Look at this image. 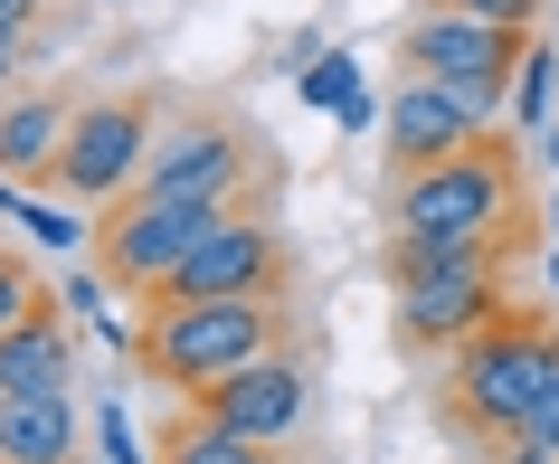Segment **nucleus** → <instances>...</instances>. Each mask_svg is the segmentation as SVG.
<instances>
[{"mask_svg":"<svg viewBox=\"0 0 559 464\" xmlns=\"http://www.w3.org/2000/svg\"><path fill=\"white\" fill-rule=\"evenodd\" d=\"M550 360H559V313H540V304H502L474 342H455V370H445V427L465 436V445H502V436L531 417Z\"/></svg>","mask_w":559,"mask_h":464,"instance_id":"1","label":"nucleus"},{"mask_svg":"<svg viewBox=\"0 0 559 464\" xmlns=\"http://www.w3.org/2000/svg\"><path fill=\"white\" fill-rule=\"evenodd\" d=\"M265 350H285V294H209V304H152L133 322V370L162 389H209L247 370Z\"/></svg>","mask_w":559,"mask_h":464,"instance_id":"2","label":"nucleus"},{"mask_svg":"<svg viewBox=\"0 0 559 464\" xmlns=\"http://www.w3.org/2000/svg\"><path fill=\"white\" fill-rule=\"evenodd\" d=\"M389 228L399 237H445V247H484V237L531 228L522 218V143L502 123L493 143L427 162V171H389Z\"/></svg>","mask_w":559,"mask_h":464,"instance_id":"3","label":"nucleus"},{"mask_svg":"<svg viewBox=\"0 0 559 464\" xmlns=\"http://www.w3.org/2000/svg\"><path fill=\"white\" fill-rule=\"evenodd\" d=\"M522 58H531V29L465 20V10H437V0H427L408 29H399V67H408V76H427V86H445L455 105H474L484 123H502Z\"/></svg>","mask_w":559,"mask_h":464,"instance_id":"4","label":"nucleus"},{"mask_svg":"<svg viewBox=\"0 0 559 464\" xmlns=\"http://www.w3.org/2000/svg\"><path fill=\"white\" fill-rule=\"evenodd\" d=\"M152 143H162V105L143 86L133 95H86L76 123H67V143H58V162H48V190L67 209H115V200L143 190Z\"/></svg>","mask_w":559,"mask_h":464,"instance_id":"5","label":"nucleus"},{"mask_svg":"<svg viewBox=\"0 0 559 464\" xmlns=\"http://www.w3.org/2000/svg\"><path fill=\"white\" fill-rule=\"evenodd\" d=\"M522 257H531V228H512V237H484V247H455L437 275L399 285V342H408V350L474 342V332L512 304V265H522Z\"/></svg>","mask_w":559,"mask_h":464,"instance_id":"6","label":"nucleus"},{"mask_svg":"<svg viewBox=\"0 0 559 464\" xmlns=\"http://www.w3.org/2000/svg\"><path fill=\"white\" fill-rule=\"evenodd\" d=\"M143 190H152V200H200V209H247V200H265L257 133H247L237 115H190L180 133L152 143Z\"/></svg>","mask_w":559,"mask_h":464,"instance_id":"7","label":"nucleus"},{"mask_svg":"<svg viewBox=\"0 0 559 464\" xmlns=\"http://www.w3.org/2000/svg\"><path fill=\"white\" fill-rule=\"evenodd\" d=\"M209 218H218V209H200V200H152V190H133V200H115L105 218H95V237H86V247H95V275L152 304L162 275L209 237Z\"/></svg>","mask_w":559,"mask_h":464,"instance_id":"8","label":"nucleus"},{"mask_svg":"<svg viewBox=\"0 0 559 464\" xmlns=\"http://www.w3.org/2000/svg\"><path fill=\"white\" fill-rule=\"evenodd\" d=\"M190 417H209V427L247 436V445H295L304 417H313V360L304 350H265V360H247V370L209 379V389H190Z\"/></svg>","mask_w":559,"mask_h":464,"instance_id":"9","label":"nucleus"},{"mask_svg":"<svg viewBox=\"0 0 559 464\" xmlns=\"http://www.w3.org/2000/svg\"><path fill=\"white\" fill-rule=\"evenodd\" d=\"M209 294H285V237L265 228L257 200H247V209H218L209 237L162 275L152 304H209Z\"/></svg>","mask_w":559,"mask_h":464,"instance_id":"10","label":"nucleus"},{"mask_svg":"<svg viewBox=\"0 0 559 464\" xmlns=\"http://www.w3.org/2000/svg\"><path fill=\"white\" fill-rule=\"evenodd\" d=\"M502 123H484L474 105H455L445 86H427V76H399V95L380 105V152L389 171H427V162H455V152L493 143Z\"/></svg>","mask_w":559,"mask_h":464,"instance_id":"11","label":"nucleus"},{"mask_svg":"<svg viewBox=\"0 0 559 464\" xmlns=\"http://www.w3.org/2000/svg\"><path fill=\"white\" fill-rule=\"evenodd\" d=\"M67 370H76V313L67 304H38L0 332V398H48V389H67Z\"/></svg>","mask_w":559,"mask_h":464,"instance_id":"12","label":"nucleus"},{"mask_svg":"<svg viewBox=\"0 0 559 464\" xmlns=\"http://www.w3.org/2000/svg\"><path fill=\"white\" fill-rule=\"evenodd\" d=\"M67 123H76V95H58V86H10V95H0V171H10V180H48Z\"/></svg>","mask_w":559,"mask_h":464,"instance_id":"13","label":"nucleus"},{"mask_svg":"<svg viewBox=\"0 0 559 464\" xmlns=\"http://www.w3.org/2000/svg\"><path fill=\"white\" fill-rule=\"evenodd\" d=\"M76 455V407L67 389L48 398H0V464H67Z\"/></svg>","mask_w":559,"mask_h":464,"instance_id":"14","label":"nucleus"},{"mask_svg":"<svg viewBox=\"0 0 559 464\" xmlns=\"http://www.w3.org/2000/svg\"><path fill=\"white\" fill-rule=\"evenodd\" d=\"M304 105H323L342 133L370 123V86H360V58H352V48H323V58L304 67Z\"/></svg>","mask_w":559,"mask_h":464,"instance_id":"15","label":"nucleus"},{"mask_svg":"<svg viewBox=\"0 0 559 464\" xmlns=\"http://www.w3.org/2000/svg\"><path fill=\"white\" fill-rule=\"evenodd\" d=\"M502 123H512V133H550V123H559V48H540V38H531V58H522V76H512Z\"/></svg>","mask_w":559,"mask_h":464,"instance_id":"16","label":"nucleus"},{"mask_svg":"<svg viewBox=\"0 0 559 464\" xmlns=\"http://www.w3.org/2000/svg\"><path fill=\"white\" fill-rule=\"evenodd\" d=\"M162 464H275V445H247V436H228V427H209V417L180 407V427L162 436Z\"/></svg>","mask_w":559,"mask_h":464,"instance_id":"17","label":"nucleus"},{"mask_svg":"<svg viewBox=\"0 0 559 464\" xmlns=\"http://www.w3.org/2000/svg\"><path fill=\"white\" fill-rule=\"evenodd\" d=\"M493 464H559V360H550V379H540L531 417L502 436V455H493Z\"/></svg>","mask_w":559,"mask_h":464,"instance_id":"18","label":"nucleus"},{"mask_svg":"<svg viewBox=\"0 0 559 464\" xmlns=\"http://www.w3.org/2000/svg\"><path fill=\"white\" fill-rule=\"evenodd\" d=\"M38 304H48V285H38V265L20 257V247H0V332H10L20 313H38Z\"/></svg>","mask_w":559,"mask_h":464,"instance_id":"19","label":"nucleus"},{"mask_svg":"<svg viewBox=\"0 0 559 464\" xmlns=\"http://www.w3.org/2000/svg\"><path fill=\"white\" fill-rule=\"evenodd\" d=\"M95 445H105V464H162V455H143V436H133L123 398H105V407H95Z\"/></svg>","mask_w":559,"mask_h":464,"instance_id":"20","label":"nucleus"},{"mask_svg":"<svg viewBox=\"0 0 559 464\" xmlns=\"http://www.w3.org/2000/svg\"><path fill=\"white\" fill-rule=\"evenodd\" d=\"M437 10H465V20H502V29H531L540 0H437Z\"/></svg>","mask_w":559,"mask_h":464,"instance_id":"21","label":"nucleus"},{"mask_svg":"<svg viewBox=\"0 0 559 464\" xmlns=\"http://www.w3.org/2000/svg\"><path fill=\"white\" fill-rule=\"evenodd\" d=\"M38 20H48V0H0V29L10 38H38Z\"/></svg>","mask_w":559,"mask_h":464,"instance_id":"22","label":"nucleus"},{"mask_svg":"<svg viewBox=\"0 0 559 464\" xmlns=\"http://www.w3.org/2000/svg\"><path fill=\"white\" fill-rule=\"evenodd\" d=\"M20 67H29V38H10V29H0V95L20 86Z\"/></svg>","mask_w":559,"mask_h":464,"instance_id":"23","label":"nucleus"},{"mask_svg":"<svg viewBox=\"0 0 559 464\" xmlns=\"http://www.w3.org/2000/svg\"><path fill=\"white\" fill-rule=\"evenodd\" d=\"M550 237H559V200H550Z\"/></svg>","mask_w":559,"mask_h":464,"instance_id":"24","label":"nucleus"},{"mask_svg":"<svg viewBox=\"0 0 559 464\" xmlns=\"http://www.w3.org/2000/svg\"><path fill=\"white\" fill-rule=\"evenodd\" d=\"M95 10H115V0H95Z\"/></svg>","mask_w":559,"mask_h":464,"instance_id":"25","label":"nucleus"},{"mask_svg":"<svg viewBox=\"0 0 559 464\" xmlns=\"http://www.w3.org/2000/svg\"><path fill=\"white\" fill-rule=\"evenodd\" d=\"M550 285H559V275H550Z\"/></svg>","mask_w":559,"mask_h":464,"instance_id":"26","label":"nucleus"}]
</instances>
